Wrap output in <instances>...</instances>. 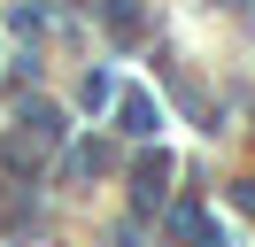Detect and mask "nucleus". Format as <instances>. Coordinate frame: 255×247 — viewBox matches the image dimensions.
Segmentation results:
<instances>
[{"mask_svg":"<svg viewBox=\"0 0 255 247\" xmlns=\"http://www.w3.org/2000/svg\"><path fill=\"white\" fill-rule=\"evenodd\" d=\"M155 93H139V85H131L124 93V101H116V131H131V139H155Z\"/></svg>","mask_w":255,"mask_h":247,"instance_id":"1","label":"nucleus"},{"mask_svg":"<svg viewBox=\"0 0 255 247\" xmlns=\"http://www.w3.org/2000/svg\"><path fill=\"white\" fill-rule=\"evenodd\" d=\"M109 31H116V46H131V39H147V0H109Z\"/></svg>","mask_w":255,"mask_h":247,"instance_id":"2","label":"nucleus"},{"mask_svg":"<svg viewBox=\"0 0 255 247\" xmlns=\"http://www.w3.org/2000/svg\"><path fill=\"white\" fill-rule=\"evenodd\" d=\"M109 162H116V154L101 147V139H78V147H70V170H78V178H101Z\"/></svg>","mask_w":255,"mask_h":247,"instance_id":"3","label":"nucleus"},{"mask_svg":"<svg viewBox=\"0 0 255 247\" xmlns=\"http://www.w3.org/2000/svg\"><path fill=\"white\" fill-rule=\"evenodd\" d=\"M162 178H170V162H162V154H147V162H139V178H131V185H139V201H147V209L162 201Z\"/></svg>","mask_w":255,"mask_h":247,"instance_id":"4","label":"nucleus"}]
</instances>
